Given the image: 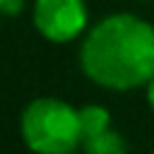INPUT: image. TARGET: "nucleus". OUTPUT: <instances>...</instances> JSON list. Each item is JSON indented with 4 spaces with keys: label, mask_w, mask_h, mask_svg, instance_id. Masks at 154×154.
<instances>
[{
    "label": "nucleus",
    "mask_w": 154,
    "mask_h": 154,
    "mask_svg": "<svg viewBox=\"0 0 154 154\" xmlns=\"http://www.w3.org/2000/svg\"><path fill=\"white\" fill-rule=\"evenodd\" d=\"M79 113V132H82V144L99 137L101 132L108 130L111 125V116L103 106H96V103H89L84 108L77 111Z\"/></svg>",
    "instance_id": "20e7f679"
},
{
    "label": "nucleus",
    "mask_w": 154,
    "mask_h": 154,
    "mask_svg": "<svg viewBox=\"0 0 154 154\" xmlns=\"http://www.w3.org/2000/svg\"><path fill=\"white\" fill-rule=\"evenodd\" d=\"M34 26L53 43H67L77 38L87 26L84 0H36Z\"/></svg>",
    "instance_id": "7ed1b4c3"
},
{
    "label": "nucleus",
    "mask_w": 154,
    "mask_h": 154,
    "mask_svg": "<svg viewBox=\"0 0 154 154\" xmlns=\"http://www.w3.org/2000/svg\"><path fill=\"white\" fill-rule=\"evenodd\" d=\"M82 147H84L89 154H123V152L128 149L125 140H123L116 130H111V128H108L106 132H101L99 137L84 142Z\"/></svg>",
    "instance_id": "39448f33"
},
{
    "label": "nucleus",
    "mask_w": 154,
    "mask_h": 154,
    "mask_svg": "<svg viewBox=\"0 0 154 154\" xmlns=\"http://www.w3.org/2000/svg\"><path fill=\"white\" fill-rule=\"evenodd\" d=\"M147 103H149V108L154 111V77L147 82Z\"/></svg>",
    "instance_id": "0eeeda50"
},
{
    "label": "nucleus",
    "mask_w": 154,
    "mask_h": 154,
    "mask_svg": "<svg viewBox=\"0 0 154 154\" xmlns=\"http://www.w3.org/2000/svg\"><path fill=\"white\" fill-rule=\"evenodd\" d=\"M79 63L99 87H142L154 77V26L135 14H108L82 41Z\"/></svg>",
    "instance_id": "f257e3e1"
},
{
    "label": "nucleus",
    "mask_w": 154,
    "mask_h": 154,
    "mask_svg": "<svg viewBox=\"0 0 154 154\" xmlns=\"http://www.w3.org/2000/svg\"><path fill=\"white\" fill-rule=\"evenodd\" d=\"M2 2H5V0H0V7H2Z\"/></svg>",
    "instance_id": "6e6552de"
},
{
    "label": "nucleus",
    "mask_w": 154,
    "mask_h": 154,
    "mask_svg": "<svg viewBox=\"0 0 154 154\" xmlns=\"http://www.w3.org/2000/svg\"><path fill=\"white\" fill-rule=\"evenodd\" d=\"M22 137L38 154H67L82 144L79 113L58 99H34L22 113Z\"/></svg>",
    "instance_id": "f03ea898"
},
{
    "label": "nucleus",
    "mask_w": 154,
    "mask_h": 154,
    "mask_svg": "<svg viewBox=\"0 0 154 154\" xmlns=\"http://www.w3.org/2000/svg\"><path fill=\"white\" fill-rule=\"evenodd\" d=\"M22 0H5L2 2V7H0V14H17L19 10H22Z\"/></svg>",
    "instance_id": "423d86ee"
}]
</instances>
